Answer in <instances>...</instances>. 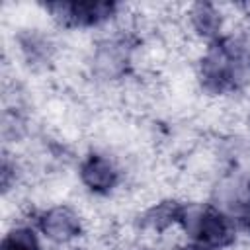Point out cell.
<instances>
[{
    "label": "cell",
    "mask_w": 250,
    "mask_h": 250,
    "mask_svg": "<svg viewBox=\"0 0 250 250\" xmlns=\"http://www.w3.org/2000/svg\"><path fill=\"white\" fill-rule=\"evenodd\" d=\"M53 20L62 25H98L109 20L115 12L107 2H51L45 6Z\"/></svg>",
    "instance_id": "cell-1"
},
{
    "label": "cell",
    "mask_w": 250,
    "mask_h": 250,
    "mask_svg": "<svg viewBox=\"0 0 250 250\" xmlns=\"http://www.w3.org/2000/svg\"><path fill=\"white\" fill-rule=\"evenodd\" d=\"M43 234L57 244H70L82 232V217L70 205H55L39 219Z\"/></svg>",
    "instance_id": "cell-2"
},
{
    "label": "cell",
    "mask_w": 250,
    "mask_h": 250,
    "mask_svg": "<svg viewBox=\"0 0 250 250\" xmlns=\"http://www.w3.org/2000/svg\"><path fill=\"white\" fill-rule=\"evenodd\" d=\"M80 178L94 193H107L111 188H115L119 172L109 158L102 154H90L80 166Z\"/></svg>",
    "instance_id": "cell-3"
},
{
    "label": "cell",
    "mask_w": 250,
    "mask_h": 250,
    "mask_svg": "<svg viewBox=\"0 0 250 250\" xmlns=\"http://www.w3.org/2000/svg\"><path fill=\"white\" fill-rule=\"evenodd\" d=\"M189 25L193 29V35L197 39H213L217 37L221 25H223V16L219 8L213 4H193L188 12Z\"/></svg>",
    "instance_id": "cell-4"
},
{
    "label": "cell",
    "mask_w": 250,
    "mask_h": 250,
    "mask_svg": "<svg viewBox=\"0 0 250 250\" xmlns=\"http://www.w3.org/2000/svg\"><path fill=\"white\" fill-rule=\"evenodd\" d=\"M0 250H39L37 236L27 227H14L4 234Z\"/></svg>",
    "instance_id": "cell-5"
},
{
    "label": "cell",
    "mask_w": 250,
    "mask_h": 250,
    "mask_svg": "<svg viewBox=\"0 0 250 250\" xmlns=\"http://www.w3.org/2000/svg\"><path fill=\"white\" fill-rule=\"evenodd\" d=\"M240 221H242V225L250 230V184H248L246 195H244L242 201H240Z\"/></svg>",
    "instance_id": "cell-6"
},
{
    "label": "cell",
    "mask_w": 250,
    "mask_h": 250,
    "mask_svg": "<svg viewBox=\"0 0 250 250\" xmlns=\"http://www.w3.org/2000/svg\"><path fill=\"white\" fill-rule=\"evenodd\" d=\"M184 250H207V248H203V246H186Z\"/></svg>",
    "instance_id": "cell-7"
}]
</instances>
